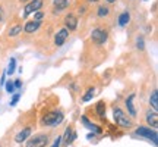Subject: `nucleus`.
<instances>
[{
	"instance_id": "nucleus-24",
	"label": "nucleus",
	"mask_w": 158,
	"mask_h": 147,
	"mask_svg": "<svg viewBox=\"0 0 158 147\" xmlns=\"http://www.w3.org/2000/svg\"><path fill=\"white\" fill-rule=\"evenodd\" d=\"M19 99H21V94H19V93L13 94V97H12V100H10V106H16V103L19 102Z\"/></svg>"
},
{
	"instance_id": "nucleus-15",
	"label": "nucleus",
	"mask_w": 158,
	"mask_h": 147,
	"mask_svg": "<svg viewBox=\"0 0 158 147\" xmlns=\"http://www.w3.org/2000/svg\"><path fill=\"white\" fill-rule=\"evenodd\" d=\"M76 131H75V125L69 124L66 128H64V132L62 136V146L63 147H69L72 143L76 140Z\"/></svg>"
},
{
	"instance_id": "nucleus-9",
	"label": "nucleus",
	"mask_w": 158,
	"mask_h": 147,
	"mask_svg": "<svg viewBox=\"0 0 158 147\" xmlns=\"http://www.w3.org/2000/svg\"><path fill=\"white\" fill-rule=\"evenodd\" d=\"M106 110H107V103L106 100H100L94 108H86L85 110V116L92 121V122H106Z\"/></svg>"
},
{
	"instance_id": "nucleus-22",
	"label": "nucleus",
	"mask_w": 158,
	"mask_h": 147,
	"mask_svg": "<svg viewBox=\"0 0 158 147\" xmlns=\"http://www.w3.org/2000/svg\"><path fill=\"white\" fill-rule=\"evenodd\" d=\"M5 87H6V91H7L9 94H13V91H15V85H13V81H12V79L6 81V82H5Z\"/></svg>"
},
{
	"instance_id": "nucleus-28",
	"label": "nucleus",
	"mask_w": 158,
	"mask_h": 147,
	"mask_svg": "<svg viewBox=\"0 0 158 147\" xmlns=\"http://www.w3.org/2000/svg\"><path fill=\"white\" fill-rule=\"evenodd\" d=\"M13 85H15V88H21V87H22V81L19 78L15 79V81H13Z\"/></svg>"
},
{
	"instance_id": "nucleus-27",
	"label": "nucleus",
	"mask_w": 158,
	"mask_h": 147,
	"mask_svg": "<svg viewBox=\"0 0 158 147\" xmlns=\"http://www.w3.org/2000/svg\"><path fill=\"white\" fill-rule=\"evenodd\" d=\"M85 2H86L89 6H92V7H94V6H97L98 3H101L102 0H85Z\"/></svg>"
},
{
	"instance_id": "nucleus-26",
	"label": "nucleus",
	"mask_w": 158,
	"mask_h": 147,
	"mask_svg": "<svg viewBox=\"0 0 158 147\" xmlns=\"http://www.w3.org/2000/svg\"><path fill=\"white\" fill-rule=\"evenodd\" d=\"M136 46H138V49H139V50H143V49H145V46H143V38H142V37H139V38H138Z\"/></svg>"
},
{
	"instance_id": "nucleus-25",
	"label": "nucleus",
	"mask_w": 158,
	"mask_h": 147,
	"mask_svg": "<svg viewBox=\"0 0 158 147\" xmlns=\"http://www.w3.org/2000/svg\"><path fill=\"white\" fill-rule=\"evenodd\" d=\"M60 146H62V136H57L54 138V143H53L51 147H60Z\"/></svg>"
},
{
	"instance_id": "nucleus-3",
	"label": "nucleus",
	"mask_w": 158,
	"mask_h": 147,
	"mask_svg": "<svg viewBox=\"0 0 158 147\" xmlns=\"http://www.w3.org/2000/svg\"><path fill=\"white\" fill-rule=\"evenodd\" d=\"M35 118H37V110L35 109H31L23 115H21L19 122H22V127L13 137V141L16 144H22L32 136V130L35 128Z\"/></svg>"
},
{
	"instance_id": "nucleus-5",
	"label": "nucleus",
	"mask_w": 158,
	"mask_h": 147,
	"mask_svg": "<svg viewBox=\"0 0 158 147\" xmlns=\"http://www.w3.org/2000/svg\"><path fill=\"white\" fill-rule=\"evenodd\" d=\"M73 2L75 0H50V5L47 7V19L59 21L66 12L72 9Z\"/></svg>"
},
{
	"instance_id": "nucleus-8",
	"label": "nucleus",
	"mask_w": 158,
	"mask_h": 147,
	"mask_svg": "<svg viewBox=\"0 0 158 147\" xmlns=\"http://www.w3.org/2000/svg\"><path fill=\"white\" fill-rule=\"evenodd\" d=\"M48 5H50V0H29L27 5L22 6V12L19 13V18L22 21H25V19H28L35 12L43 11V9L47 11Z\"/></svg>"
},
{
	"instance_id": "nucleus-16",
	"label": "nucleus",
	"mask_w": 158,
	"mask_h": 147,
	"mask_svg": "<svg viewBox=\"0 0 158 147\" xmlns=\"http://www.w3.org/2000/svg\"><path fill=\"white\" fill-rule=\"evenodd\" d=\"M143 121H145L147 127L152 128V130H157L158 128V112L152 110L151 108H148L145 110V113H143Z\"/></svg>"
},
{
	"instance_id": "nucleus-1",
	"label": "nucleus",
	"mask_w": 158,
	"mask_h": 147,
	"mask_svg": "<svg viewBox=\"0 0 158 147\" xmlns=\"http://www.w3.org/2000/svg\"><path fill=\"white\" fill-rule=\"evenodd\" d=\"M22 19L19 18L18 13H15L10 18V21L6 25V29L0 37V50L3 49V46H7L6 50L15 49L18 43L21 41V34H22Z\"/></svg>"
},
{
	"instance_id": "nucleus-30",
	"label": "nucleus",
	"mask_w": 158,
	"mask_h": 147,
	"mask_svg": "<svg viewBox=\"0 0 158 147\" xmlns=\"http://www.w3.org/2000/svg\"><path fill=\"white\" fill-rule=\"evenodd\" d=\"M116 2H117V0H104V3H107V5H110V6H114Z\"/></svg>"
},
{
	"instance_id": "nucleus-21",
	"label": "nucleus",
	"mask_w": 158,
	"mask_h": 147,
	"mask_svg": "<svg viewBox=\"0 0 158 147\" xmlns=\"http://www.w3.org/2000/svg\"><path fill=\"white\" fill-rule=\"evenodd\" d=\"M6 19V6L3 2H0V27H2V24L5 22Z\"/></svg>"
},
{
	"instance_id": "nucleus-17",
	"label": "nucleus",
	"mask_w": 158,
	"mask_h": 147,
	"mask_svg": "<svg viewBox=\"0 0 158 147\" xmlns=\"http://www.w3.org/2000/svg\"><path fill=\"white\" fill-rule=\"evenodd\" d=\"M130 19H132V16H130V12L127 11V9H124L123 12H120L117 16V25L120 27V28H124V27H127L130 24Z\"/></svg>"
},
{
	"instance_id": "nucleus-29",
	"label": "nucleus",
	"mask_w": 158,
	"mask_h": 147,
	"mask_svg": "<svg viewBox=\"0 0 158 147\" xmlns=\"http://www.w3.org/2000/svg\"><path fill=\"white\" fill-rule=\"evenodd\" d=\"M29 0H16V3H18V6H25L27 3H28Z\"/></svg>"
},
{
	"instance_id": "nucleus-23",
	"label": "nucleus",
	"mask_w": 158,
	"mask_h": 147,
	"mask_svg": "<svg viewBox=\"0 0 158 147\" xmlns=\"http://www.w3.org/2000/svg\"><path fill=\"white\" fill-rule=\"evenodd\" d=\"M15 69H16V60L12 57L10 62H9V66H7V74H9V75H12V74L15 72Z\"/></svg>"
},
{
	"instance_id": "nucleus-6",
	"label": "nucleus",
	"mask_w": 158,
	"mask_h": 147,
	"mask_svg": "<svg viewBox=\"0 0 158 147\" xmlns=\"http://www.w3.org/2000/svg\"><path fill=\"white\" fill-rule=\"evenodd\" d=\"M111 110H113V121L116 124V127L122 128V130H127V131L135 128V121L124 112V109L120 105H117L114 102L111 105Z\"/></svg>"
},
{
	"instance_id": "nucleus-12",
	"label": "nucleus",
	"mask_w": 158,
	"mask_h": 147,
	"mask_svg": "<svg viewBox=\"0 0 158 147\" xmlns=\"http://www.w3.org/2000/svg\"><path fill=\"white\" fill-rule=\"evenodd\" d=\"M59 22H60V25L62 27H64V28L68 29L69 33H73V31H76L78 29V27H79V21L78 19V16L75 15L72 11H69V12H66L64 15H63L60 19H59Z\"/></svg>"
},
{
	"instance_id": "nucleus-19",
	"label": "nucleus",
	"mask_w": 158,
	"mask_h": 147,
	"mask_svg": "<svg viewBox=\"0 0 158 147\" xmlns=\"http://www.w3.org/2000/svg\"><path fill=\"white\" fill-rule=\"evenodd\" d=\"M149 108L158 112V91L152 90V93L149 94Z\"/></svg>"
},
{
	"instance_id": "nucleus-11",
	"label": "nucleus",
	"mask_w": 158,
	"mask_h": 147,
	"mask_svg": "<svg viewBox=\"0 0 158 147\" xmlns=\"http://www.w3.org/2000/svg\"><path fill=\"white\" fill-rule=\"evenodd\" d=\"M69 33L68 29L64 28V27H62L60 25V22L57 21V27L56 29H54V34H53V40H51V44H53V49L54 50H57V49H60L64 43H66V40L69 38Z\"/></svg>"
},
{
	"instance_id": "nucleus-7",
	"label": "nucleus",
	"mask_w": 158,
	"mask_h": 147,
	"mask_svg": "<svg viewBox=\"0 0 158 147\" xmlns=\"http://www.w3.org/2000/svg\"><path fill=\"white\" fill-rule=\"evenodd\" d=\"M47 21V19H45ZM45 21H37V19H32V18H28L23 21L22 25V34H21V41H25V43H31V40L34 37L38 29L43 27V24Z\"/></svg>"
},
{
	"instance_id": "nucleus-4",
	"label": "nucleus",
	"mask_w": 158,
	"mask_h": 147,
	"mask_svg": "<svg viewBox=\"0 0 158 147\" xmlns=\"http://www.w3.org/2000/svg\"><path fill=\"white\" fill-rule=\"evenodd\" d=\"M97 22L95 24H104V25H108L111 27L113 21L116 19V9L114 6H110L107 3H98L95 7H92V15Z\"/></svg>"
},
{
	"instance_id": "nucleus-20",
	"label": "nucleus",
	"mask_w": 158,
	"mask_h": 147,
	"mask_svg": "<svg viewBox=\"0 0 158 147\" xmlns=\"http://www.w3.org/2000/svg\"><path fill=\"white\" fill-rule=\"evenodd\" d=\"M81 121H82V124L85 125V127H86V128H88V130H94V127H95V124H94V122H92V121H91L89 118H88V116H85V115H82V116H81Z\"/></svg>"
},
{
	"instance_id": "nucleus-14",
	"label": "nucleus",
	"mask_w": 158,
	"mask_h": 147,
	"mask_svg": "<svg viewBox=\"0 0 158 147\" xmlns=\"http://www.w3.org/2000/svg\"><path fill=\"white\" fill-rule=\"evenodd\" d=\"M135 97H136L135 93H130L129 96L124 99V112L127 113L133 121L138 118V109H136V105H135Z\"/></svg>"
},
{
	"instance_id": "nucleus-2",
	"label": "nucleus",
	"mask_w": 158,
	"mask_h": 147,
	"mask_svg": "<svg viewBox=\"0 0 158 147\" xmlns=\"http://www.w3.org/2000/svg\"><path fill=\"white\" fill-rule=\"evenodd\" d=\"M64 112L59 106V100L54 105H45L38 113V127L40 128H56L63 122Z\"/></svg>"
},
{
	"instance_id": "nucleus-31",
	"label": "nucleus",
	"mask_w": 158,
	"mask_h": 147,
	"mask_svg": "<svg viewBox=\"0 0 158 147\" xmlns=\"http://www.w3.org/2000/svg\"><path fill=\"white\" fill-rule=\"evenodd\" d=\"M5 74H3V75H2V78H0V85H5Z\"/></svg>"
},
{
	"instance_id": "nucleus-32",
	"label": "nucleus",
	"mask_w": 158,
	"mask_h": 147,
	"mask_svg": "<svg viewBox=\"0 0 158 147\" xmlns=\"http://www.w3.org/2000/svg\"><path fill=\"white\" fill-rule=\"evenodd\" d=\"M0 147H3V146H2V144H0Z\"/></svg>"
},
{
	"instance_id": "nucleus-13",
	"label": "nucleus",
	"mask_w": 158,
	"mask_h": 147,
	"mask_svg": "<svg viewBox=\"0 0 158 147\" xmlns=\"http://www.w3.org/2000/svg\"><path fill=\"white\" fill-rule=\"evenodd\" d=\"M135 136H139V137H145L148 140H151V141L157 146L158 144V134H157V130H152V128H149L147 125H139V127H136L135 128Z\"/></svg>"
},
{
	"instance_id": "nucleus-18",
	"label": "nucleus",
	"mask_w": 158,
	"mask_h": 147,
	"mask_svg": "<svg viewBox=\"0 0 158 147\" xmlns=\"http://www.w3.org/2000/svg\"><path fill=\"white\" fill-rule=\"evenodd\" d=\"M94 94H95V85H89V87L84 91V94L81 96V102L86 103V102H89V100H92Z\"/></svg>"
},
{
	"instance_id": "nucleus-10",
	"label": "nucleus",
	"mask_w": 158,
	"mask_h": 147,
	"mask_svg": "<svg viewBox=\"0 0 158 147\" xmlns=\"http://www.w3.org/2000/svg\"><path fill=\"white\" fill-rule=\"evenodd\" d=\"M53 131H40L34 136H31L25 141L23 147H48L51 141Z\"/></svg>"
}]
</instances>
